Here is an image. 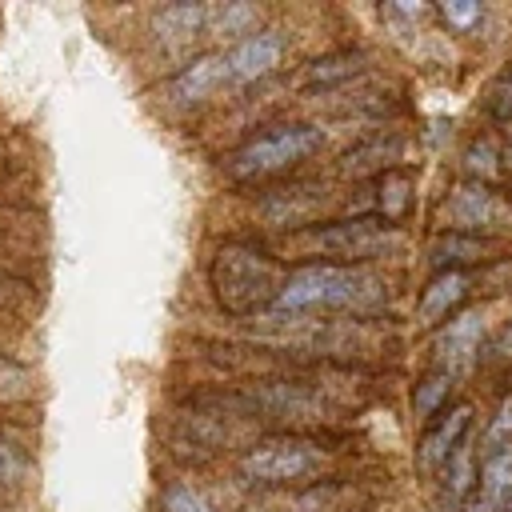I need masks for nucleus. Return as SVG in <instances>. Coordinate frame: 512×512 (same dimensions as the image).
Masks as SVG:
<instances>
[{"label":"nucleus","instance_id":"a211bd4d","mask_svg":"<svg viewBox=\"0 0 512 512\" xmlns=\"http://www.w3.org/2000/svg\"><path fill=\"white\" fill-rule=\"evenodd\" d=\"M452 380L456 376H448V372H428L420 384H416V396H412V404H416V416H432L436 408H440V400L452 392Z\"/></svg>","mask_w":512,"mask_h":512},{"label":"nucleus","instance_id":"aec40b11","mask_svg":"<svg viewBox=\"0 0 512 512\" xmlns=\"http://www.w3.org/2000/svg\"><path fill=\"white\" fill-rule=\"evenodd\" d=\"M384 188H388V196H380V204H384V220H396L400 208H404V196H408V180L396 176V172H384Z\"/></svg>","mask_w":512,"mask_h":512},{"label":"nucleus","instance_id":"ddd939ff","mask_svg":"<svg viewBox=\"0 0 512 512\" xmlns=\"http://www.w3.org/2000/svg\"><path fill=\"white\" fill-rule=\"evenodd\" d=\"M404 152V140L400 136H372L364 144H356L352 152H344L340 160V172L344 176H372V172H388Z\"/></svg>","mask_w":512,"mask_h":512},{"label":"nucleus","instance_id":"393cba45","mask_svg":"<svg viewBox=\"0 0 512 512\" xmlns=\"http://www.w3.org/2000/svg\"><path fill=\"white\" fill-rule=\"evenodd\" d=\"M396 12H404V16H424L428 4H396Z\"/></svg>","mask_w":512,"mask_h":512},{"label":"nucleus","instance_id":"20e7f679","mask_svg":"<svg viewBox=\"0 0 512 512\" xmlns=\"http://www.w3.org/2000/svg\"><path fill=\"white\" fill-rule=\"evenodd\" d=\"M320 144H324V132L308 128V124H284V128L260 132L228 156V176L232 180H264V176L288 172L300 160H308L312 152H320Z\"/></svg>","mask_w":512,"mask_h":512},{"label":"nucleus","instance_id":"423d86ee","mask_svg":"<svg viewBox=\"0 0 512 512\" xmlns=\"http://www.w3.org/2000/svg\"><path fill=\"white\" fill-rule=\"evenodd\" d=\"M440 216L448 228H464V232H492V228H504L512 220V212L500 204V196L484 184H460L444 200Z\"/></svg>","mask_w":512,"mask_h":512},{"label":"nucleus","instance_id":"4468645a","mask_svg":"<svg viewBox=\"0 0 512 512\" xmlns=\"http://www.w3.org/2000/svg\"><path fill=\"white\" fill-rule=\"evenodd\" d=\"M464 288H468V276H464L460 268H444V272L424 288V296H420V324L444 320V316L460 304Z\"/></svg>","mask_w":512,"mask_h":512},{"label":"nucleus","instance_id":"6ab92c4d","mask_svg":"<svg viewBox=\"0 0 512 512\" xmlns=\"http://www.w3.org/2000/svg\"><path fill=\"white\" fill-rule=\"evenodd\" d=\"M20 476H24V460H20V452H16L8 440H0V492L16 488Z\"/></svg>","mask_w":512,"mask_h":512},{"label":"nucleus","instance_id":"9b49d317","mask_svg":"<svg viewBox=\"0 0 512 512\" xmlns=\"http://www.w3.org/2000/svg\"><path fill=\"white\" fill-rule=\"evenodd\" d=\"M152 32H156L160 44L180 48V44L208 32V4H168V8L156 12Z\"/></svg>","mask_w":512,"mask_h":512},{"label":"nucleus","instance_id":"0eeeda50","mask_svg":"<svg viewBox=\"0 0 512 512\" xmlns=\"http://www.w3.org/2000/svg\"><path fill=\"white\" fill-rule=\"evenodd\" d=\"M284 36L276 28H260L244 40H236L228 52H224V64H228V84H252V80H264L268 72L280 68L284 60Z\"/></svg>","mask_w":512,"mask_h":512},{"label":"nucleus","instance_id":"f257e3e1","mask_svg":"<svg viewBox=\"0 0 512 512\" xmlns=\"http://www.w3.org/2000/svg\"><path fill=\"white\" fill-rule=\"evenodd\" d=\"M384 300V280L372 276L360 264H304L284 276L272 312H316V308H340V312H372Z\"/></svg>","mask_w":512,"mask_h":512},{"label":"nucleus","instance_id":"b1692460","mask_svg":"<svg viewBox=\"0 0 512 512\" xmlns=\"http://www.w3.org/2000/svg\"><path fill=\"white\" fill-rule=\"evenodd\" d=\"M492 108H496V116H512V80L500 88V96H496V104H492Z\"/></svg>","mask_w":512,"mask_h":512},{"label":"nucleus","instance_id":"6e6552de","mask_svg":"<svg viewBox=\"0 0 512 512\" xmlns=\"http://www.w3.org/2000/svg\"><path fill=\"white\" fill-rule=\"evenodd\" d=\"M232 88L228 84V64H224V52H204L196 60H188L172 80H168V96L180 100V104H200L216 92Z\"/></svg>","mask_w":512,"mask_h":512},{"label":"nucleus","instance_id":"9d476101","mask_svg":"<svg viewBox=\"0 0 512 512\" xmlns=\"http://www.w3.org/2000/svg\"><path fill=\"white\" fill-rule=\"evenodd\" d=\"M468 424H472V408H468V404L448 408V412L424 432V440H420V464H424V468H444V460L464 444Z\"/></svg>","mask_w":512,"mask_h":512},{"label":"nucleus","instance_id":"f3484780","mask_svg":"<svg viewBox=\"0 0 512 512\" xmlns=\"http://www.w3.org/2000/svg\"><path fill=\"white\" fill-rule=\"evenodd\" d=\"M444 488H448V500L452 504L468 500V488H472V452H468V444H460L444 460Z\"/></svg>","mask_w":512,"mask_h":512},{"label":"nucleus","instance_id":"7ed1b4c3","mask_svg":"<svg viewBox=\"0 0 512 512\" xmlns=\"http://www.w3.org/2000/svg\"><path fill=\"white\" fill-rule=\"evenodd\" d=\"M324 464H328L324 444L296 436V432H280V436H264L244 448L240 476L260 488H276V484H300L308 476H320Z\"/></svg>","mask_w":512,"mask_h":512},{"label":"nucleus","instance_id":"2eb2a0df","mask_svg":"<svg viewBox=\"0 0 512 512\" xmlns=\"http://www.w3.org/2000/svg\"><path fill=\"white\" fill-rule=\"evenodd\" d=\"M260 12L252 4H208V32L216 36H252Z\"/></svg>","mask_w":512,"mask_h":512},{"label":"nucleus","instance_id":"39448f33","mask_svg":"<svg viewBox=\"0 0 512 512\" xmlns=\"http://www.w3.org/2000/svg\"><path fill=\"white\" fill-rule=\"evenodd\" d=\"M392 228L384 220H344V224H324V228H308L304 232V244L312 252H324V256H336L344 264L352 260H368V256H380L388 244H392Z\"/></svg>","mask_w":512,"mask_h":512},{"label":"nucleus","instance_id":"f03ea898","mask_svg":"<svg viewBox=\"0 0 512 512\" xmlns=\"http://www.w3.org/2000/svg\"><path fill=\"white\" fill-rule=\"evenodd\" d=\"M208 284H212L216 304L228 316H256V312L272 308V300L284 284V272L256 244L228 240L216 248L212 264H208Z\"/></svg>","mask_w":512,"mask_h":512},{"label":"nucleus","instance_id":"1a4fd4ad","mask_svg":"<svg viewBox=\"0 0 512 512\" xmlns=\"http://www.w3.org/2000/svg\"><path fill=\"white\" fill-rule=\"evenodd\" d=\"M480 336H484V316L480 312H464V316L448 320V328L436 340L440 372H448V376L468 372L472 360H476V352H480Z\"/></svg>","mask_w":512,"mask_h":512},{"label":"nucleus","instance_id":"f8f14e48","mask_svg":"<svg viewBox=\"0 0 512 512\" xmlns=\"http://www.w3.org/2000/svg\"><path fill=\"white\" fill-rule=\"evenodd\" d=\"M476 500L480 512H504L512 504V448L492 452L480 468V484L476 492H468Z\"/></svg>","mask_w":512,"mask_h":512},{"label":"nucleus","instance_id":"412c9836","mask_svg":"<svg viewBox=\"0 0 512 512\" xmlns=\"http://www.w3.org/2000/svg\"><path fill=\"white\" fill-rule=\"evenodd\" d=\"M468 168L480 172V176H492L496 172V148H492V140H480V144L468 148Z\"/></svg>","mask_w":512,"mask_h":512},{"label":"nucleus","instance_id":"dca6fc26","mask_svg":"<svg viewBox=\"0 0 512 512\" xmlns=\"http://www.w3.org/2000/svg\"><path fill=\"white\" fill-rule=\"evenodd\" d=\"M356 68H360V52H336V56L312 60L308 72H304V80L308 84H336V80H348Z\"/></svg>","mask_w":512,"mask_h":512},{"label":"nucleus","instance_id":"a878e982","mask_svg":"<svg viewBox=\"0 0 512 512\" xmlns=\"http://www.w3.org/2000/svg\"><path fill=\"white\" fill-rule=\"evenodd\" d=\"M500 352H504V356H512V328H508V336L500 340Z\"/></svg>","mask_w":512,"mask_h":512},{"label":"nucleus","instance_id":"4be33fe9","mask_svg":"<svg viewBox=\"0 0 512 512\" xmlns=\"http://www.w3.org/2000/svg\"><path fill=\"white\" fill-rule=\"evenodd\" d=\"M440 12H444V20H452L456 28H468L472 20H480V4H456V0H448V4H440Z\"/></svg>","mask_w":512,"mask_h":512},{"label":"nucleus","instance_id":"5701e85b","mask_svg":"<svg viewBox=\"0 0 512 512\" xmlns=\"http://www.w3.org/2000/svg\"><path fill=\"white\" fill-rule=\"evenodd\" d=\"M508 436H512V396L504 400V408H500V416L492 424V440H508Z\"/></svg>","mask_w":512,"mask_h":512}]
</instances>
